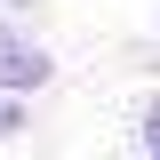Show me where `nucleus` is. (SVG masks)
<instances>
[{
    "mask_svg": "<svg viewBox=\"0 0 160 160\" xmlns=\"http://www.w3.org/2000/svg\"><path fill=\"white\" fill-rule=\"evenodd\" d=\"M56 80V56L40 48V40H24L16 24L0 16V96H40Z\"/></svg>",
    "mask_w": 160,
    "mask_h": 160,
    "instance_id": "f257e3e1",
    "label": "nucleus"
},
{
    "mask_svg": "<svg viewBox=\"0 0 160 160\" xmlns=\"http://www.w3.org/2000/svg\"><path fill=\"white\" fill-rule=\"evenodd\" d=\"M144 160H160V144H144Z\"/></svg>",
    "mask_w": 160,
    "mask_h": 160,
    "instance_id": "20e7f679",
    "label": "nucleus"
},
{
    "mask_svg": "<svg viewBox=\"0 0 160 160\" xmlns=\"http://www.w3.org/2000/svg\"><path fill=\"white\" fill-rule=\"evenodd\" d=\"M24 136V96H0V144Z\"/></svg>",
    "mask_w": 160,
    "mask_h": 160,
    "instance_id": "f03ea898",
    "label": "nucleus"
},
{
    "mask_svg": "<svg viewBox=\"0 0 160 160\" xmlns=\"http://www.w3.org/2000/svg\"><path fill=\"white\" fill-rule=\"evenodd\" d=\"M144 144H160V96L144 104Z\"/></svg>",
    "mask_w": 160,
    "mask_h": 160,
    "instance_id": "7ed1b4c3",
    "label": "nucleus"
}]
</instances>
